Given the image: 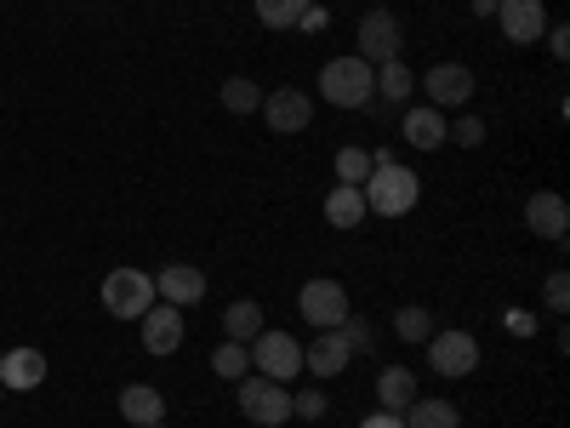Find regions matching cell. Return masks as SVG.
Returning <instances> with one entry per match:
<instances>
[{"mask_svg":"<svg viewBox=\"0 0 570 428\" xmlns=\"http://www.w3.org/2000/svg\"><path fill=\"white\" fill-rule=\"evenodd\" d=\"M360 195H365V212L371 217H405L422 201V177L411 166H400L389 149H376L371 155V177L360 183Z\"/></svg>","mask_w":570,"mask_h":428,"instance_id":"1","label":"cell"},{"mask_svg":"<svg viewBox=\"0 0 570 428\" xmlns=\"http://www.w3.org/2000/svg\"><path fill=\"white\" fill-rule=\"evenodd\" d=\"M320 98L337 104V109H365L376 98V69L365 58H354V52L348 58H331L320 69Z\"/></svg>","mask_w":570,"mask_h":428,"instance_id":"2","label":"cell"},{"mask_svg":"<svg viewBox=\"0 0 570 428\" xmlns=\"http://www.w3.org/2000/svg\"><path fill=\"white\" fill-rule=\"evenodd\" d=\"M240 411H246V422H257V428H279V422H292V389L285 383H274V377H240Z\"/></svg>","mask_w":570,"mask_h":428,"instance_id":"3","label":"cell"},{"mask_svg":"<svg viewBox=\"0 0 570 428\" xmlns=\"http://www.w3.org/2000/svg\"><path fill=\"white\" fill-rule=\"evenodd\" d=\"M104 309L115 320H142L155 309V274H142V269H115L104 280Z\"/></svg>","mask_w":570,"mask_h":428,"instance_id":"4","label":"cell"},{"mask_svg":"<svg viewBox=\"0 0 570 428\" xmlns=\"http://www.w3.org/2000/svg\"><path fill=\"white\" fill-rule=\"evenodd\" d=\"M246 349H252V371L274 377V383H292V377L303 371V343L292 338V331H257Z\"/></svg>","mask_w":570,"mask_h":428,"instance_id":"5","label":"cell"},{"mask_svg":"<svg viewBox=\"0 0 570 428\" xmlns=\"http://www.w3.org/2000/svg\"><path fill=\"white\" fill-rule=\"evenodd\" d=\"M354 35H360V52H354V58H365L371 69L389 64V58H400V46H405V29H400V18H394L389 7H371Z\"/></svg>","mask_w":570,"mask_h":428,"instance_id":"6","label":"cell"},{"mask_svg":"<svg viewBox=\"0 0 570 428\" xmlns=\"http://www.w3.org/2000/svg\"><path fill=\"white\" fill-rule=\"evenodd\" d=\"M297 309L308 314V325L320 331H337L354 309H348V292H343V280H308L303 292H297Z\"/></svg>","mask_w":570,"mask_h":428,"instance_id":"7","label":"cell"},{"mask_svg":"<svg viewBox=\"0 0 570 428\" xmlns=\"http://www.w3.org/2000/svg\"><path fill=\"white\" fill-rule=\"evenodd\" d=\"M422 349H428V366H434L440 377H468L473 366H480V343H473V331H434Z\"/></svg>","mask_w":570,"mask_h":428,"instance_id":"8","label":"cell"},{"mask_svg":"<svg viewBox=\"0 0 570 428\" xmlns=\"http://www.w3.org/2000/svg\"><path fill=\"white\" fill-rule=\"evenodd\" d=\"M263 126L279 132V137H292V132H308L314 126V104H308V91L297 86H279L263 98Z\"/></svg>","mask_w":570,"mask_h":428,"instance_id":"9","label":"cell"},{"mask_svg":"<svg viewBox=\"0 0 570 428\" xmlns=\"http://www.w3.org/2000/svg\"><path fill=\"white\" fill-rule=\"evenodd\" d=\"M416 80H422V91H428V104H434V109H462L473 98V69L468 64H434Z\"/></svg>","mask_w":570,"mask_h":428,"instance_id":"10","label":"cell"},{"mask_svg":"<svg viewBox=\"0 0 570 428\" xmlns=\"http://www.w3.org/2000/svg\"><path fill=\"white\" fill-rule=\"evenodd\" d=\"M497 23L513 46H537L548 29V7L542 0H497Z\"/></svg>","mask_w":570,"mask_h":428,"instance_id":"11","label":"cell"},{"mask_svg":"<svg viewBox=\"0 0 570 428\" xmlns=\"http://www.w3.org/2000/svg\"><path fill=\"white\" fill-rule=\"evenodd\" d=\"M142 349H149L155 360H171L183 349V309L177 303H155L149 314H142Z\"/></svg>","mask_w":570,"mask_h":428,"instance_id":"12","label":"cell"},{"mask_svg":"<svg viewBox=\"0 0 570 428\" xmlns=\"http://www.w3.org/2000/svg\"><path fill=\"white\" fill-rule=\"evenodd\" d=\"M525 228L537 234V241H564V228H570L564 195H553V188H537V195L525 201Z\"/></svg>","mask_w":570,"mask_h":428,"instance_id":"13","label":"cell"},{"mask_svg":"<svg viewBox=\"0 0 570 428\" xmlns=\"http://www.w3.org/2000/svg\"><path fill=\"white\" fill-rule=\"evenodd\" d=\"M155 298H166V303H177V309L200 303V298H206V274H200L195 263H166V269L155 274Z\"/></svg>","mask_w":570,"mask_h":428,"instance_id":"14","label":"cell"},{"mask_svg":"<svg viewBox=\"0 0 570 428\" xmlns=\"http://www.w3.org/2000/svg\"><path fill=\"white\" fill-rule=\"evenodd\" d=\"M348 338L343 331H320V338L303 349V371H314V377H337V371H348Z\"/></svg>","mask_w":570,"mask_h":428,"instance_id":"15","label":"cell"},{"mask_svg":"<svg viewBox=\"0 0 570 428\" xmlns=\"http://www.w3.org/2000/svg\"><path fill=\"white\" fill-rule=\"evenodd\" d=\"M0 383L7 389H40L46 383V354L40 349H0Z\"/></svg>","mask_w":570,"mask_h":428,"instance_id":"16","label":"cell"},{"mask_svg":"<svg viewBox=\"0 0 570 428\" xmlns=\"http://www.w3.org/2000/svg\"><path fill=\"white\" fill-rule=\"evenodd\" d=\"M120 417L131 428H149V422H166V395L155 383H126L120 389Z\"/></svg>","mask_w":570,"mask_h":428,"instance_id":"17","label":"cell"},{"mask_svg":"<svg viewBox=\"0 0 570 428\" xmlns=\"http://www.w3.org/2000/svg\"><path fill=\"white\" fill-rule=\"evenodd\" d=\"M400 132H405V143L411 149H445V109H434V104H422V109H411L405 120H400Z\"/></svg>","mask_w":570,"mask_h":428,"instance_id":"18","label":"cell"},{"mask_svg":"<svg viewBox=\"0 0 570 428\" xmlns=\"http://www.w3.org/2000/svg\"><path fill=\"white\" fill-rule=\"evenodd\" d=\"M416 400V371L411 366H383L376 371V406L383 411H405Z\"/></svg>","mask_w":570,"mask_h":428,"instance_id":"19","label":"cell"},{"mask_svg":"<svg viewBox=\"0 0 570 428\" xmlns=\"http://www.w3.org/2000/svg\"><path fill=\"white\" fill-rule=\"evenodd\" d=\"M365 217H371V212H365V195H360L354 183H337V188L325 195V223H331V228H360Z\"/></svg>","mask_w":570,"mask_h":428,"instance_id":"20","label":"cell"},{"mask_svg":"<svg viewBox=\"0 0 570 428\" xmlns=\"http://www.w3.org/2000/svg\"><path fill=\"white\" fill-rule=\"evenodd\" d=\"M400 422L405 428H462V411L451 400H411Z\"/></svg>","mask_w":570,"mask_h":428,"instance_id":"21","label":"cell"},{"mask_svg":"<svg viewBox=\"0 0 570 428\" xmlns=\"http://www.w3.org/2000/svg\"><path fill=\"white\" fill-rule=\"evenodd\" d=\"M416 91V75L405 69V58H389V64H376V98H394V104H405Z\"/></svg>","mask_w":570,"mask_h":428,"instance_id":"22","label":"cell"},{"mask_svg":"<svg viewBox=\"0 0 570 428\" xmlns=\"http://www.w3.org/2000/svg\"><path fill=\"white\" fill-rule=\"evenodd\" d=\"M223 331H228L234 343H252L257 331H263V309H257L252 298H240V303H228V309H223Z\"/></svg>","mask_w":570,"mask_h":428,"instance_id":"23","label":"cell"},{"mask_svg":"<svg viewBox=\"0 0 570 428\" xmlns=\"http://www.w3.org/2000/svg\"><path fill=\"white\" fill-rule=\"evenodd\" d=\"M223 109H228V115H257V109H263V86L246 80V75L223 80Z\"/></svg>","mask_w":570,"mask_h":428,"instance_id":"24","label":"cell"},{"mask_svg":"<svg viewBox=\"0 0 570 428\" xmlns=\"http://www.w3.org/2000/svg\"><path fill=\"white\" fill-rule=\"evenodd\" d=\"M212 371L228 377V383H240V377L252 371V349H246V343H234V338H223V349L212 354Z\"/></svg>","mask_w":570,"mask_h":428,"instance_id":"25","label":"cell"},{"mask_svg":"<svg viewBox=\"0 0 570 428\" xmlns=\"http://www.w3.org/2000/svg\"><path fill=\"white\" fill-rule=\"evenodd\" d=\"M394 331H400V343H428V338H434V314L411 303V309L394 314Z\"/></svg>","mask_w":570,"mask_h":428,"instance_id":"26","label":"cell"},{"mask_svg":"<svg viewBox=\"0 0 570 428\" xmlns=\"http://www.w3.org/2000/svg\"><path fill=\"white\" fill-rule=\"evenodd\" d=\"M303 12H308V7H297V0H257V18H263L268 29H297Z\"/></svg>","mask_w":570,"mask_h":428,"instance_id":"27","label":"cell"},{"mask_svg":"<svg viewBox=\"0 0 570 428\" xmlns=\"http://www.w3.org/2000/svg\"><path fill=\"white\" fill-rule=\"evenodd\" d=\"M371 177V149H354V143H348V149H337V183H365Z\"/></svg>","mask_w":570,"mask_h":428,"instance_id":"28","label":"cell"},{"mask_svg":"<svg viewBox=\"0 0 570 428\" xmlns=\"http://www.w3.org/2000/svg\"><path fill=\"white\" fill-rule=\"evenodd\" d=\"M542 303H548L553 314H564V309H570V274H564V269H553V274H548V285H542Z\"/></svg>","mask_w":570,"mask_h":428,"instance_id":"29","label":"cell"},{"mask_svg":"<svg viewBox=\"0 0 570 428\" xmlns=\"http://www.w3.org/2000/svg\"><path fill=\"white\" fill-rule=\"evenodd\" d=\"M445 137H456L462 149H480V143H485V120H473V115H462L456 126H445Z\"/></svg>","mask_w":570,"mask_h":428,"instance_id":"30","label":"cell"},{"mask_svg":"<svg viewBox=\"0 0 570 428\" xmlns=\"http://www.w3.org/2000/svg\"><path fill=\"white\" fill-rule=\"evenodd\" d=\"M325 406H331V400H325L320 389H303V395H292V417H308V422H320V417H325Z\"/></svg>","mask_w":570,"mask_h":428,"instance_id":"31","label":"cell"},{"mask_svg":"<svg viewBox=\"0 0 570 428\" xmlns=\"http://www.w3.org/2000/svg\"><path fill=\"white\" fill-rule=\"evenodd\" d=\"M542 40H548V52H553L559 64L570 58V29H564V23H548V29H542Z\"/></svg>","mask_w":570,"mask_h":428,"instance_id":"32","label":"cell"},{"mask_svg":"<svg viewBox=\"0 0 570 428\" xmlns=\"http://www.w3.org/2000/svg\"><path fill=\"white\" fill-rule=\"evenodd\" d=\"M360 428H405V422H400V411H371Z\"/></svg>","mask_w":570,"mask_h":428,"instance_id":"33","label":"cell"},{"mask_svg":"<svg viewBox=\"0 0 570 428\" xmlns=\"http://www.w3.org/2000/svg\"><path fill=\"white\" fill-rule=\"evenodd\" d=\"M473 7H480V12H497V0H473Z\"/></svg>","mask_w":570,"mask_h":428,"instance_id":"34","label":"cell"},{"mask_svg":"<svg viewBox=\"0 0 570 428\" xmlns=\"http://www.w3.org/2000/svg\"><path fill=\"white\" fill-rule=\"evenodd\" d=\"M0 400H7V383H0Z\"/></svg>","mask_w":570,"mask_h":428,"instance_id":"35","label":"cell"},{"mask_svg":"<svg viewBox=\"0 0 570 428\" xmlns=\"http://www.w3.org/2000/svg\"><path fill=\"white\" fill-rule=\"evenodd\" d=\"M297 7H314V0H297Z\"/></svg>","mask_w":570,"mask_h":428,"instance_id":"36","label":"cell"},{"mask_svg":"<svg viewBox=\"0 0 570 428\" xmlns=\"http://www.w3.org/2000/svg\"><path fill=\"white\" fill-rule=\"evenodd\" d=\"M149 428H166V422H149Z\"/></svg>","mask_w":570,"mask_h":428,"instance_id":"37","label":"cell"}]
</instances>
